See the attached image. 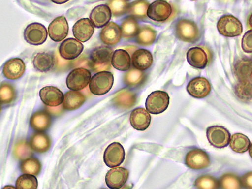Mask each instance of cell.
Wrapping results in <instances>:
<instances>
[{
    "label": "cell",
    "instance_id": "cell-13",
    "mask_svg": "<svg viewBox=\"0 0 252 189\" xmlns=\"http://www.w3.org/2000/svg\"><path fill=\"white\" fill-rule=\"evenodd\" d=\"M50 37L54 41L60 42L68 34L69 25L66 18L63 16L55 18L48 28Z\"/></svg>",
    "mask_w": 252,
    "mask_h": 189
},
{
    "label": "cell",
    "instance_id": "cell-38",
    "mask_svg": "<svg viewBox=\"0 0 252 189\" xmlns=\"http://www.w3.org/2000/svg\"><path fill=\"white\" fill-rule=\"evenodd\" d=\"M16 93L14 87L7 83L0 85V103L9 104L16 98Z\"/></svg>",
    "mask_w": 252,
    "mask_h": 189
},
{
    "label": "cell",
    "instance_id": "cell-5",
    "mask_svg": "<svg viewBox=\"0 0 252 189\" xmlns=\"http://www.w3.org/2000/svg\"><path fill=\"white\" fill-rule=\"evenodd\" d=\"M217 28L220 33L225 37H236L243 32L241 22L237 18L231 15L221 17L218 23Z\"/></svg>",
    "mask_w": 252,
    "mask_h": 189
},
{
    "label": "cell",
    "instance_id": "cell-44",
    "mask_svg": "<svg viewBox=\"0 0 252 189\" xmlns=\"http://www.w3.org/2000/svg\"><path fill=\"white\" fill-rule=\"evenodd\" d=\"M242 47L243 51L247 53L252 52V31H248L242 38Z\"/></svg>",
    "mask_w": 252,
    "mask_h": 189
},
{
    "label": "cell",
    "instance_id": "cell-17",
    "mask_svg": "<svg viewBox=\"0 0 252 189\" xmlns=\"http://www.w3.org/2000/svg\"><path fill=\"white\" fill-rule=\"evenodd\" d=\"M40 99L46 106L57 107L64 100V94L57 88L49 86L42 89L39 92Z\"/></svg>",
    "mask_w": 252,
    "mask_h": 189
},
{
    "label": "cell",
    "instance_id": "cell-36",
    "mask_svg": "<svg viewBox=\"0 0 252 189\" xmlns=\"http://www.w3.org/2000/svg\"><path fill=\"white\" fill-rule=\"evenodd\" d=\"M150 5L145 1H135L129 5L128 12L131 16L139 19L146 18Z\"/></svg>",
    "mask_w": 252,
    "mask_h": 189
},
{
    "label": "cell",
    "instance_id": "cell-22",
    "mask_svg": "<svg viewBox=\"0 0 252 189\" xmlns=\"http://www.w3.org/2000/svg\"><path fill=\"white\" fill-rule=\"evenodd\" d=\"M34 68L38 72L47 73L51 71L55 64V58L53 53L49 52H39L33 57Z\"/></svg>",
    "mask_w": 252,
    "mask_h": 189
},
{
    "label": "cell",
    "instance_id": "cell-34",
    "mask_svg": "<svg viewBox=\"0 0 252 189\" xmlns=\"http://www.w3.org/2000/svg\"><path fill=\"white\" fill-rule=\"evenodd\" d=\"M20 170L25 174L37 176L40 173L41 165L38 159L30 158L21 163Z\"/></svg>",
    "mask_w": 252,
    "mask_h": 189
},
{
    "label": "cell",
    "instance_id": "cell-25",
    "mask_svg": "<svg viewBox=\"0 0 252 189\" xmlns=\"http://www.w3.org/2000/svg\"><path fill=\"white\" fill-rule=\"evenodd\" d=\"M187 60L189 64L194 68L203 69L208 64L207 55L204 50L199 47H193L187 53Z\"/></svg>",
    "mask_w": 252,
    "mask_h": 189
},
{
    "label": "cell",
    "instance_id": "cell-19",
    "mask_svg": "<svg viewBox=\"0 0 252 189\" xmlns=\"http://www.w3.org/2000/svg\"><path fill=\"white\" fill-rule=\"evenodd\" d=\"M122 37L120 27L114 22H111L105 26L100 33V40L104 44L109 46L117 45Z\"/></svg>",
    "mask_w": 252,
    "mask_h": 189
},
{
    "label": "cell",
    "instance_id": "cell-42",
    "mask_svg": "<svg viewBox=\"0 0 252 189\" xmlns=\"http://www.w3.org/2000/svg\"><path fill=\"white\" fill-rule=\"evenodd\" d=\"M235 91L242 100L247 102L252 100V83L239 82L235 86Z\"/></svg>",
    "mask_w": 252,
    "mask_h": 189
},
{
    "label": "cell",
    "instance_id": "cell-9",
    "mask_svg": "<svg viewBox=\"0 0 252 189\" xmlns=\"http://www.w3.org/2000/svg\"><path fill=\"white\" fill-rule=\"evenodd\" d=\"M125 158V152L123 146L119 142L110 144L105 150L103 160L110 168L118 167L122 164Z\"/></svg>",
    "mask_w": 252,
    "mask_h": 189
},
{
    "label": "cell",
    "instance_id": "cell-30",
    "mask_svg": "<svg viewBox=\"0 0 252 189\" xmlns=\"http://www.w3.org/2000/svg\"><path fill=\"white\" fill-rule=\"evenodd\" d=\"M235 73L239 82L252 83V61L244 59L239 60L235 66Z\"/></svg>",
    "mask_w": 252,
    "mask_h": 189
},
{
    "label": "cell",
    "instance_id": "cell-39",
    "mask_svg": "<svg viewBox=\"0 0 252 189\" xmlns=\"http://www.w3.org/2000/svg\"><path fill=\"white\" fill-rule=\"evenodd\" d=\"M32 155L31 147L25 141L18 142L14 149V155L15 158L21 160L30 158Z\"/></svg>",
    "mask_w": 252,
    "mask_h": 189
},
{
    "label": "cell",
    "instance_id": "cell-49",
    "mask_svg": "<svg viewBox=\"0 0 252 189\" xmlns=\"http://www.w3.org/2000/svg\"></svg>",
    "mask_w": 252,
    "mask_h": 189
},
{
    "label": "cell",
    "instance_id": "cell-2",
    "mask_svg": "<svg viewBox=\"0 0 252 189\" xmlns=\"http://www.w3.org/2000/svg\"><path fill=\"white\" fill-rule=\"evenodd\" d=\"M114 75L109 71L99 72L94 74L90 82V90L96 95H102L109 93L114 84Z\"/></svg>",
    "mask_w": 252,
    "mask_h": 189
},
{
    "label": "cell",
    "instance_id": "cell-23",
    "mask_svg": "<svg viewBox=\"0 0 252 189\" xmlns=\"http://www.w3.org/2000/svg\"><path fill=\"white\" fill-rule=\"evenodd\" d=\"M112 17V12L108 6L100 5L95 7L90 15L93 26L98 29L106 26Z\"/></svg>",
    "mask_w": 252,
    "mask_h": 189
},
{
    "label": "cell",
    "instance_id": "cell-40",
    "mask_svg": "<svg viewBox=\"0 0 252 189\" xmlns=\"http://www.w3.org/2000/svg\"><path fill=\"white\" fill-rule=\"evenodd\" d=\"M219 183L221 189H241L240 179L232 174L223 175Z\"/></svg>",
    "mask_w": 252,
    "mask_h": 189
},
{
    "label": "cell",
    "instance_id": "cell-4",
    "mask_svg": "<svg viewBox=\"0 0 252 189\" xmlns=\"http://www.w3.org/2000/svg\"><path fill=\"white\" fill-rule=\"evenodd\" d=\"M170 100V96L166 92L161 91L154 92L146 100V111L154 115L161 114L169 107Z\"/></svg>",
    "mask_w": 252,
    "mask_h": 189
},
{
    "label": "cell",
    "instance_id": "cell-43",
    "mask_svg": "<svg viewBox=\"0 0 252 189\" xmlns=\"http://www.w3.org/2000/svg\"><path fill=\"white\" fill-rule=\"evenodd\" d=\"M109 7L115 16H120L128 12L129 4L127 1H111Z\"/></svg>",
    "mask_w": 252,
    "mask_h": 189
},
{
    "label": "cell",
    "instance_id": "cell-6",
    "mask_svg": "<svg viewBox=\"0 0 252 189\" xmlns=\"http://www.w3.org/2000/svg\"><path fill=\"white\" fill-rule=\"evenodd\" d=\"M91 73L86 69L79 68L71 71L66 79L68 88L73 91H79L85 89L91 79Z\"/></svg>",
    "mask_w": 252,
    "mask_h": 189
},
{
    "label": "cell",
    "instance_id": "cell-15",
    "mask_svg": "<svg viewBox=\"0 0 252 189\" xmlns=\"http://www.w3.org/2000/svg\"><path fill=\"white\" fill-rule=\"evenodd\" d=\"M26 65L20 58H15L8 60L3 69V73L7 79L15 80L22 77L26 71Z\"/></svg>",
    "mask_w": 252,
    "mask_h": 189
},
{
    "label": "cell",
    "instance_id": "cell-10",
    "mask_svg": "<svg viewBox=\"0 0 252 189\" xmlns=\"http://www.w3.org/2000/svg\"><path fill=\"white\" fill-rule=\"evenodd\" d=\"M211 160L208 155L203 150L195 149L189 151L185 158V164L190 169L201 170L208 167Z\"/></svg>",
    "mask_w": 252,
    "mask_h": 189
},
{
    "label": "cell",
    "instance_id": "cell-1",
    "mask_svg": "<svg viewBox=\"0 0 252 189\" xmlns=\"http://www.w3.org/2000/svg\"><path fill=\"white\" fill-rule=\"evenodd\" d=\"M113 49L100 46L94 48L90 54V64L95 72L107 71L111 69Z\"/></svg>",
    "mask_w": 252,
    "mask_h": 189
},
{
    "label": "cell",
    "instance_id": "cell-41",
    "mask_svg": "<svg viewBox=\"0 0 252 189\" xmlns=\"http://www.w3.org/2000/svg\"><path fill=\"white\" fill-rule=\"evenodd\" d=\"M38 181L33 175L25 174L20 176L16 182L17 189H37Z\"/></svg>",
    "mask_w": 252,
    "mask_h": 189
},
{
    "label": "cell",
    "instance_id": "cell-26",
    "mask_svg": "<svg viewBox=\"0 0 252 189\" xmlns=\"http://www.w3.org/2000/svg\"><path fill=\"white\" fill-rule=\"evenodd\" d=\"M86 100V96L81 92L70 91L65 94L62 106L65 110L74 111L80 108Z\"/></svg>",
    "mask_w": 252,
    "mask_h": 189
},
{
    "label": "cell",
    "instance_id": "cell-28",
    "mask_svg": "<svg viewBox=\"0 0 252 189\" xmlns=\"http://www.w3.org/2000/svg\"><path fill=\"white\" fill-rule=\"evenodd\" d=\"M30 144L33 151L38 153H45L51 148L52 141L47 134L38 132L31 137Z\"/></svg>",
    "mask_w": 252,
    "mask_h": 189
},
{
    "label": "cell",
    "instance_id": "cell-45",
    "mask_svg": "<svg viewBox=\"0 0 252 189\" xmlns=\"http://www.w3.org/2000/svg\"><path fill=\"white\" fill-rule=\"evenodd\" d=\"M252 172H249L247 174L244 175L240 180L241 186H242L246 189H252Z\"/></svg>",
    "mask_w": 252,
    "mask_h": 189
},
{
    "label": "cell",
    "instance_id": "cell-14",
    "mask_svg": "<svg viewBox=\"0 0 252 189\" xmlns=\"http://www.w3.org/2000/svg\"><path fill=\"white\" fill-rule=\"evenodd\" d=\"M129 172L125 168L114 167L110 170L106 176V183L112 189H119L127 182Z\"/></svg>",
    "mask_w": 252,
    "mask_h": 189
},
{
    "label": "cell",
    "instance_id": "cell-11",
    "mask_svg": "<svg viewBox=\"0 0 252 189\" xmlns=\"http://www.w3.org/2000/svg\"><path fill=\"white\" fill-rule=\"evenodd\" d=\"M212 90L211 83L204 77H198L188 84L187 91L192 97L201 99L207 96Z\"/></svg>",
    "mask_w": 252,
    "mask_h": 189
},
{
    "label": "cell",
    "instance_id": "cell-35",
    "mask_svg": "<svg viewBox=\"0 0 252 189\" xmlns=\"http://www.w3.org/2000/svg\"><path fill=\"white\" fill-rule=\"evenodd\" d=\"M145 74L139 70L132 69L126 73L124 77V82L126 85L134 88L142 84L145 80Z\"/></svg>",
    "mask_w": 252,
    "mask_h": 189
},
{
    "label": "cell",
    "instance_id": "cell-7",
    "mask_svg": "<svg viewBox=\"0 0 252 189\" xmlns=\"http://www.w3.org/2000/svg\"><path fill=\"white\" fill-rule=\"evenodd\" d=\"M206 136L210 144L215 148H226L230 139V133L225 128L220 126H213L206 130Z\"/></svg>",
    "mask_w": 252,
    "mask_h": 189
},
{
    "label": "cell",
    "instance_id": "cell-32",
    "mask_svg": "<svg viewBox=\"0 0 252 189\" xmlns=\"http://www.w3.org/2000/svg\"><path fill=\"white\" fill-rule=\"evenodd\" d=\"M230 148L238 154H243L248 151L251 142L247 136L242 133H236L230 137Z\"/></svg>",
    "mask_w": 252,
    "mask_h": 189
},
{
    "label": "cell",
    "instance_id": "cell-12",
    "mask_svg": "<svg viewBox=\"0 0 252 189\" xmlns=\"http://www.w3.org/2000/svg\"><path fill=\"white\" fill-rule=\"evenodd\" d=\"M172 13L171 5L164 1H156L151 4L147 11V16L156 22H164Z\"/></svg>",
    "mask_w": 252,
    "mask_h": 189
},
{
    "label": "cell",
    "instance_id": "cell-29",
    "mask_svg": "<svg viewBox=\"0 0 252 189\" xmlns=\"http://www.w3.org/2000/svg\"><path fill=\"white\" fill-rule=\"evenodd\" d=\"M131 59L129 54L123 49L116 50L112 55L111 64L116 69L126 71L131 66Z\"/></svg>",
    "mask_w": 252,
    "mask_h": 189
},
{
    "label": "cell",
    "instance_id": "cell-37",
    "mask_svg": "<svg viewBox=\"0 0 252 189\" xmlns=\"http://www.w3.org/2000/svg\"><path fill=\"white\" fill-rule=\"evenodd\" d=\"M197 189H219L220 183L215 177L203 175L198 178L195 182Z\"/></svg>",
    "mask_w": 252,
    "mask_h": 189
},
{
    "label": "cell",
    "instance_id": "cell-48",
    "mask_svg": "<svg viewBox=\"0 0 252 189\" xmlns=\"http://www.w3.org/2000/svg\"><path fill=\"white\" fill-rule=\"evenodd\" d=\"M2 110L1 103H0V113H1Z\"/></svg>",
    "mask_w": 252,
    "mask_h": 189
},
{
    "label": "cell",
    "instance_id": "cell-47",
    "mask_svg": "<svg viewBox=\"0 0 252 189\" xmlns=\"http://www.w3.org/2000/svg\"><path fill=\"white\" fill-rule=\"evenodd\" d=\"M2 189H17L12 186H6Z\"/></svg>",
    "mask_w": 252,
    "mask_h": 189
},
{
    "label": "cell",
    "instance_id": "cell-21",
    "mask_svg": "<svg viewBox=\"0 0 252 189\" xmlns=\"http://www.w3.org/2000/svg\"><path fill=\"white\" fill-rule=\"evenodd\" d=\"M152 117L145 109L139 108L131 114L130 121L133 128L138 131H145L151 125Z\"/></svg>",
    "mask_w": 252,
    "mask_h": 189
},
{
    "label": "cell",
    "instance_id": "cell-3",
    "mask_svg": "<svg viewBox=\"0 0 252 189\" xmlns=\"http://www.w3.org/2000/svg\"><path fill=\"white\" fill-rule=\"evenodd\" d=\"M176 34L178 39L186 43H194L199 38L198 26L191 20L180 19L176 25Z\"/></svg>",
    "mask_w": 252,
    "mask_h": 189
},
{
    "label": "cell",
    "instance_id": "cell-46",
    "mask_svg": "<svg viewBox=\"0 0 252 189\" xmlns=\"http://www.w3.org/2000/svg\"><path fill=\"white\" fill-rule=\"evenodd\" d=\"M52 2L58 4H62L67 2L68 1H52Z\"/></svg>",
    "mask_w": 252,
    "mask_h": 189
},
{
    "label": "cell",
    "instance_id": "cell-27",
    "mask_svg": "<svg viewBox=\"0 0 252 189\" xmlns=\"http://www.w3.org/2000/svg\"><path fill=\"white\" fill-rule=\"evenodd\" d=\"M30 124L35 131L41 132L47 130L52 125V118L50 114L44 111H38L32 116Z\"/></svg>",
    "mask_w": 252,
    "mask_h": 189
},
{
    "label": "cell",
    "instance_id": "cell-18",
    "mask_svg": "<svg viewBox=\"0 0 252 189\" xmlns=\"http://www.w3.org/2000/svg\"><path fill=\"white\" fill-rule=\"evenodd\" d=\"M74 37L82 43L88 41L93 36L94 28L90 19L82 18L75 24L73 27Z\"/></svg>",
    "mask_w": 252,
    "mask_h": 189
},
{
    "label": "cell",
    "instance_id": "cell-24",
    "mask_svg": "<svg viewBox=\"0 0 252 189\" xmlns=\"http://www.w3.org/2000/svg\"><path fill=\"white\" fill-rule=\"evenodd\" d=\"M153 61L151 52L145 49L136 50L132 56L133 67L141 71L150 68L153 64Z\"/></svg>",
    "mask_w": 252,
    "mask_h": 189
},
{
    "label": "cell",
    "instance_id": "cell-33",
    "mask_svg": "<svg viewBox=\"0 0 252 189\" xmlns=\"http://www.w3.org/2000/svg\"><path fill=\"white\" fill-rule=\"evenodd\" d=\"M139 30L136 20L131 16L126 17L121 25L122 36L126 39H130L136 36Z\"/></svg>",
    "mask_w": 252,
    "mask_h": 189
},
{
    "label": "cell",
    "instance_id": "cell-16",
    "mask_svg": "<svg viewBox=\"0 0 252 189\" xmlns=\"http://www.w3.org/2000/svg\"><path fill=\"white\" fill-rule=\"evenodd\" d=\"M84 46L80 41L73 38L65 40L61 44L59 53L65 60H71L77 58L83 52Z\"/></svg>",
    "mask_w": 252,
    "mask_h": 189
},
{
    "label": "cell",
    "instance_id": "cell-31",
    "mask_svg": "<svg viewBox=\"0 0 252 189\" xmlns=\"http://www.w3.org/2000/svg\"><path fill=\"white\" fill-rule=\"evenodd\" d=\"M157 37L156 31L151 27L144 26L139 29L136 35L137 43L142 46L153 45Z\"/></svg>",
    "mask_w": 252,
    "mask_h": 189
},
{
    "label": "cell",
    "instance_id": "cell-20",
    "mask_svg": "<svg viewBox=\"0 0 252 189\" xmlns=\"http://www.w3.org/2000/svg\"><path fill=\"white\" fill-rule=\"evenodd\" d=\"M137 96L135 93L128 89H123L117 92L113 98V102L117 108L130 109L135 106Z\"/></svg>",
    "mask_w": 252,
    "mask_h": 189
},
{
    "label": "cell",
    "instance_id": "cell-8",
    "mask_svg": "<svg viewBox=\"0 0 252 189\" xmlns=\"http://www.w3.org/2000/svg\"><path fill=\"white\" fill-rule=\"evenodd\" d=\"M48 37L46 27L39 23L30 24L24 31V38L28 43L31 45L39 46L45 43Z\"/></svg>",
    "mask_w": 252,
    "mask_h": 189
}]
</instances>
